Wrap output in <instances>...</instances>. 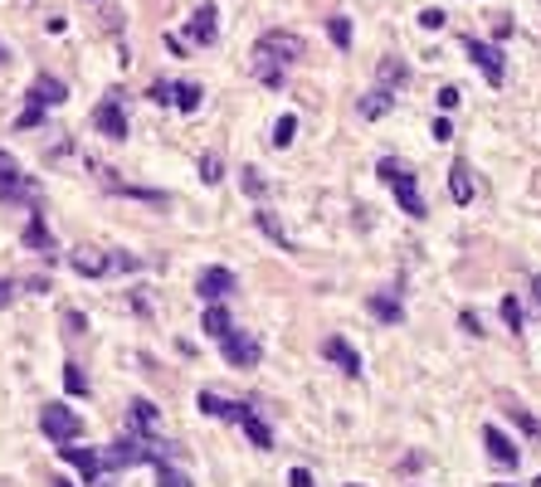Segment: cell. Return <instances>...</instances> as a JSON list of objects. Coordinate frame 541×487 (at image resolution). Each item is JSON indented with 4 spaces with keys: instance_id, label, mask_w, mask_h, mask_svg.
<instances>
[{
    "instance_id": "22",
    "label": "cell",
    "mask_w": 541,
    "mask_h": 487,
    "mask_svg": "<svg viewBox=\"0 0 541 487\" xmlns=\"http://www.w3.org/2000/svg\"><path fill=\"white\" fill-rule=\"evenodd\" d=\"M230 326H234V317H230V307H224V303H210V307H205V317H201V332H205V337L220 341Z\"/></svg>"
},
{
    "instance_id": "2",
    "label": "cell",
    "mask_w": 541,
    "mask_h": 487,
    "mask_svg": "<svg viewBox=\"0 0 541 487\" xmlns=\"http://www.w3.org/2000/svg\"><path fill=\"white\" fill-rule=\"evenodd\" d=\"M254 54H264V59H274V64H297L307 54V45H303V35H293V30H264L259 35V45H254Z\"/></svg>"
},
{
    "instance_id": "19",
    "label": "cell",
    "mask_w": 541,
    "mask_h": 487,
    "mask_svg": "<svg viewBox=\"0 0 541 487\" xmlns=\"http://www.w3.org/2000/svg\"><path fill=\"white\" fill-rule=\"evenodd\" d=\"M449 195H453V205H468V200H473V176H468V161H453L449 166Z\"/></svg>"
},
{
    "instance_id": "32",
    "label": "cell",
    "mask_w": 541,
    "mask_h": 487,
    "mask_svg": "<svg viewBox=\"0 0 541 487\" xmlns=\"http://www.w3.org/2000/svg\"><path fill=\"white\" fill-rule=\"evenodd\" d=\"M239 176H244V191H249V195H264V191H268V181H264L259 166H244Z\"/></svg>"
},
{
    "instance_id": "43",
    "label": "cell",
    "mask_w": 541,
    "mask_h": 487,
    "mask_svg": "<svg viewBox=\"0 0 541 487\" xmlns=\"http://www.w3.org/2000/svg\"><path fill=\"white\" fill-rule=\"evenodd\" d=\"M532 303H536V307H541V274H536V278H532Z\"/></svg>"
},
{
    "instance_id": "24",
    "label": "cell",
    "mask_w": 541,
    "mask_h": 487,
    "mask_svg": "<svg viewBox=\"0 0 541 487\" xmlns=\"http://www.w3.org/2000/svg\"><path fill=\"white\" fill-rule=\"evenodd\" d=\"M254 78H259L264 88H283V64L264 59V54H254Z\"/></svg>"
},
{
    "instance_id": "16",
    "label": "cell",
    "mask_w": 541,
    "mask_h": 487,
    "mask_svg": "<svg viewBox=\"0 0 541 487\" xmlns=\"http://www.w3.org/2000/svg\"><path fill=\"white\" fill-rule=\"evenodd\" d=\"M390 108H395V93H390V88H371V93L361 98V103H356V112H361L366 122H380Z\"/></svg>"
},
{
    "instance_id": "41",
    "label": "cell",
    "mask_w": 541,
    "mask_h": 487,
    "mask_svg": "<svg viewBox=\"0 0 541 487\" xmlns=\"http://www.w3.org/2000/svg\"><path fill=\"white\" fill-rule=\"evenodd\" d=\"M288 487H312V472L307 468H293L288 472Z\"/></svg>"
},
{
    "instance_id": "23",
    "label": "cell",
    "mask_w": 541,
    "mask_h": 487,
    "mask_svg": "<svg viewBox=\"0 0 541 487\" xmlns=\"http://www.w3.org/2000/svg\"><path fill=\"white\" fill-rule=\"evenodd\" d=\"M376 78H380V88H405V83H410V64L405 59H380Z\"/></svg>"
},
{
    "instance_id": "21",
    "label": "cell",
    "mask_w": 541,
    "mask_h": 487,
    "mask_svg": "<svg viewBox=\"0 0 541 487\" xmlns=\"http://www.w3.org/2000/svg\"><path fill=\"white\" fill-rule=\"evenodd\" d=\"M239 429L249 434V443H254V449H274V429H268V424H264L254 409H244V414H239Z\"/></svg>"
},
{
    "instance_id": "42",
    "label": "cell",
    "mask_w": 541,
    "mask_h": 487,
    "mask_svg": "<svg viewBox=\"0 0 541 487\" xmlns=\"http://www.w3.org/2000/svg\"><path fill=\"white\" fill-rule=\"evenodd\" d=\"M10 303H16V283L0 278V307H10Z\"/></svg>"
},
{
    "instance_id": "11",
    "label": "cell",
    "mask_w": 541,
    "mask_h": 487,
    "mask_svg": "<svg viewBox=\"0 0 541 487\" xmlns=\"http://www.w3.org/2000/svg\"><path fill=\"white\" fill-rule=\"evenodd\" d=\"M186 30H191V39H195L201 49H210V45L220 39V10H215V5H201V10L191 16Z\"/></svg>"
},
{
    "instance_id": "4",
    "label": "cell",
    "mask_w": 541,
    "mask_h": 487,
    "mask_svg": "<svg viewBox=\"0 0 541 487\" xmlns=\"http://www.w3.org/2000/svg\"><path fill=\"white\" fill-rule=\"evenodd\" d=\"M220 351H224V361H230L234 370H254L264 361V347H259V337H249V332H224L220 337Z\"/></svg>"
},
{
    "instance_id": "36",
    "label": "cell",
    "mask_w": 541,
    "mask_h": 487,
    "mask_svg": "<svg viewBox=\"0 0 541 487\" xmlns=\"http://www.w3.org/2000/svg\"><path fill=\"white\" fill-rule=\"evenodd\" d=\"M459 326L468 337H483V317H478V312H459Z\"/></svg>"
},
{
    "instance_id": "12",
    "label": "cell",
    "mask_w": 541,
    "mask_h": 487,
    "mask_svg": "<svg viewBox=\"0 0 541 487\" xmlns=\"http://www.w3.org/2000/svg\"><path fill=\"white\" fill-rule=\"evenodd\" d=\"M210 420H224V424H239V414H244L249 405L244 399H224V395H215V390H201V399H195Z\"/></svg>"
},
{
    "instance_id": "26",
    "label": "cell",
    "mask_w": 541,
    "mask_h": 487,
    "mask_svg": "<svg viewBox=\"0 0 541 487\" xmlns=\"http://www.w3.org/2000/svg\"><path fill=\"white\" fill-rule=\"evenodd\" d=\"M201 83H176V93H171V103H176L181 112H195V108H201Z\"/></svg>"
},
{
    "instance_id": "46",
    "label": "cell",
    "mask_w": 541,
    "mask_h": 487,
    "mask_svg": "<svg viewBox=\"0 0 541 487\" xmlns=\"http://www.w3.org/2000/svg\"><path fill=\"white\" fill-rule=\"evenodd\" d=\"M536 487H541V478H536Z\"/></svg>"
},
{
    "instance_id": "6",
    "label": "cell",
    "mask_w": 541,
    "mask_h": 487,
    "mask_svg": "<svg viewBox=\"0 0 541 487\" xmlns=\"http://www.w3.org/2000/svg\"><path fill=\"white\" fill-rule=\"evenodd\" d=\"M0 200H39V185L30 176H20L16 156L0 151Z\"/></svg>"
},
{
    "instance_id": "13",
    "label": "cell",
    "mask_w": 541,
    "mask_h": 487,
    "mask_svg": "<svg viewBox=\"0 0 541 487\" xmlns=\"http://www.w3.org/2000/svg\"><path fill=\"white\" fill-rule=\"evenodd\" d=\"M30 103H39V108H59V103H68V88H64V78H54V74H39V78L30 83Z\"/></svg>"
},
{
    "instance_id": "47",
    "label": "cell",
    "mask_w": 541,
    "mask_h": 487,
    "mask_svg": "<svg viewBox=\"0 0 541 487\" xmlns=\"http://www.w3.org/2000/svg\"><path fill=\"white\" fill-rule=\"evenodd\" d=\"M351 487H356V482H351Z\"/></svg>"
},
{
    "instance_id": "3",
    "label": "cell",
    "mask_w": 541,
    "mask_h": 487,
    "mask_svg": "<svg viewBox=\"0 0 541 487\" xmlns=\"http://www.w3.org/2000/svg\"><path fill=\"white\" fill-rule=\"evenodd\" d=\"M39 429H45V439H54V443H74L83 434V414L68 409V405H45L39 409Z\"/></svg>"
},
{
    "instance_id": "20",
    "label": "cell",
    "mask_w": 541,
    "mask_h": 487,
    "mask_svg": "<svg viewBox=\"0 0 541 487\" xmlns=\"http://www.w3.org/2000/svg\"><path fill=\"white\" fill-rule=\"evenodd\" d=\"M132 429H137L141 439H151L156 429H161V414H156L151 399H132Z\"/></svg>"
},
{
    "instance_id": "31",
    "label": "cell",
    "mask_w": 541,
    "mask_h": 487,
    "mask_svg": "<svg viewBox=\"0 0 541 487\" xmlns=\"http://www.w3.org/2000/svg\"><path fill=\"white\" fill-rule=\"evenodd\" d=\"M64 390L68 395H88V376H83V366H74V361L64 366Z\"/></svg>"
},
{
    "instance_id": "18",
    "label": "cell",
    "mask_w": 541,
    "mask_h": 487,
    "mask_svg": "<svg viewBox=\"0 0 541 487\" xmlns=\"http://www.w3.org/2000/svg\"><path fill=\"white\" fill-rule=\"evenodd\" d=\"M371 317L376 322H386V326H395V322H405V307H401V297H390V293H371Z\"/></svg>"
},
{
    "instance_id": "9",
    "label": "cell",
    "mask_w": 541,
    "mask_h": 487,
    "mask_svg": "<svg viewBox=\"0 0 541 487\" xmlns=\"http://www.w3.org/2000/svg\"><path fill=\"white\" fill-rule=\"evenodd\" d=\"M239 288V278L230 268H201V278H195V293L205 297V303H220V297H230Z\"/></svg>"
},
{
    "instance_id": "44",
    "label": "cell",
    "mask_w": 541,
    "mask_h": 487,
    "mask_svg": "<svg viewBox=\"0 0 541 487\" xmlns=\"http://www.w3.org/2000/svg\"><path fill=\"white\" fill-rule=\"evenodd\" d=\"M0 64H10V54H5V45H0Z\"/></svg>"
},
{
    "instance_id": "25",
    "label": "cell",
    "mask_w": 541,
    "mask_h": 487,
    "mask_svg": "<svg viewBox=\"0 0 541 487\" xmlns=\"http://www.w3.org/2000/svg\"><path fill=\"white\" fill-rule=\"evenodd\" d=\"M254 224H259L264 234H268V239L278 244V249H288V254H293V239L283 234V224H278V220H274V214H268V210H259V214H254Z\"/></svg>"
},
{
    "instance_id": "40",
    "label": "cell",
    "mask_w": 541,
    "mask_h": 487,
    "mask_svg": "<svg viewBox=\"0 0 541 487\" xmlns=\"http://www.w3.org/2000/svg\"><path fill=\"white\" fill-rule=\"evenodd\" d=\"M453 137V122L449 118H434V141H449Z\"/></svg>"
},
{
    "instance_id": "35",
    "label": "cell",
    "mask_w": 541,
    "mask_h": 487,
    "mask_svg": "<svg viewBox=\"0 0 541 487\" xmlns=\"http://www.w3.org/2000/svg\"><path fill=\"white\" fill-rule=\"evenodd\" d=\"M39 122H45V108H39V103H30V108H25L20 118H16L20 132H30V127H39Z\"/></svg>"
},
{
    "instance_id": "27",
    "label": "cell",
    "mask_w": 541,
    "mask_h": 487,
    "mask_svg": "<svg viewBox=\"0 0 541 487\" xmlns=\"http://www.w3.org/2000/svg\"><path fill=\"white\" fill-rule=\"evenodd\" d=\"M293 132H297V118H293V112H283V118L274 122V137H268V141L283 151V147H293Z\"/></svg>"
},
{
    "instance_id": "1",
    "label": "cell",
    "mask_w": 541,
    "mask_h": 487,
    "mask_svg": "<svg viewBox=\"0 0 541 487\" xmlns=\"http://www.w3.org/2000/svg\"><path fill=\"white\" fill-rule=\"evenodd\" d=\"M376 176L395 191V205H401L410 220H424L430 214V205H424V195H420V185H415V171H410L405 161H395V156H386V161L376 166Z\"/></svg>"
},
{
    "instance_id": "34",
    "label": "cell",
    "mask_w": 541,
    "mask_h": 487,
    "mask_svg": "<svg viewBox=\"0 0 541 487\" xmlns=\"http://www.w3.org/2000/svg\"><path fill=\"white\" fill-rule=\"evenodd\" d=\"M507 414H512V420H517L522 429H526V439H541V424L532 420V414H526L522 405H507Z\"/></svg>"
},
{
    "instance_id": "10",
    "label": "cell",
    "mask_w": 541,
    "mask_h": 487,
    "mask_svg": "<svg viewBox=\"0 0 541 487\" xmlns=\"http://www.w3.org/2000/svg\"><path fill=\"white\" fill-rule=\"evenodd\" d=\"M483 443H488V458H493L497 468H517L522 449H517V443H512V439H507L497 424H488V429H483Z\"/></svg>"
},
{
    "instance_id": "5",
    "label": "cell",
    "mask_w": 541,
    "mask_h": 487,
    "mask_svg": "<svg viewBox=\"0 0 541 487\" xmlns=\"http://www.w3.org/2000/svg\"><path fill=\"white\" fill-rule=\"evenodd\" d=\"M463 49H468V59H473V64L483 68V78H488L493 88H503V78H507L503 49H497V45H488V39H473V35L463 39Z\"/></svg>"
},
{
    "instance_id": "15",
    "label": "cell",
    "mask_w": 541,
    "mask_h": 487,
    "mask_svg": "<svg viewBox=\"0 0 541 487\" xmlns=\"http://www.w3.org/2000/svg\"><path fill=\"white\" fill-rule=\"evenodd\" d=\"M59 458H64V463H74L83 478H98V472H103V453H98V449H74V443H59Z\"/></svg>"
},
{
    "instance_id": "37",
    "label": "cell",
    "mask_w": 541,
    "mask_h": 487,
    "mask_svg": "<svg viewBox=\"0 0 541 487\" xmlns=\"http://www.w3.org/2000/svg\"><path fill=\"white\" fill-rule=\"evenodd\" d=\"M444 10H420V25H424V30H444Z\"/></svg>"
},
{
    "instance_id": "45",
    "label": "cell",
    "mask_w": 541,
    "mask_h": 487,
    "mask_svg": "<svg viewBox=\"0 0 541 487\" xmlns=\"http://www.w3.org/2000/svg\"><path fill=\"white\" fill-rule=\"evenodd\" d=\"M497 487H507V482H497Z\"/></svg>"
},
{
    "instance_id": "17",
    "label": "cell",
    "mask_w": 541,
    "mask_h": 487,
    "mask_svg": "<svg viewBox=\"0 0 541 487\" xmlns=\"http://www.w3.org/2000/svg\"><path fill=\"white\" fill-rule=\"evenodd\" d=\"M25 249H35V254H54V234H49V224H45V214H30V224H25Z\"/></svg>"
},
{
    "instance_id": "8",
    "label": "cell",
    "mask_w": 541,
    "mask_h": 487,
    "mask_svg": "<svg viewBox=\"0 0 541 487\" xmlns=\"http://www.w3.org/2000/svg\"><path fill=\"white\" fill-rule=\"evenodd\" d=\"M68 268H74L78 278H108L112 268H118V259L103 254V249H74L68 254Z\"/></svg>"
},
{
    "instance_id": "29",
    "label": "cell",
    "mask_w": 541,
    "mask_h": 487,
    "mask_svg": "<svg viewBox=\"0 0 541 487\" xmlns=\"http://www.w3.org/2000/svg\"><path fill=\"white\" fill-rule=\"evenodd\" d=\"M201 181H205V185H220V181H224V161H220V151H205V156H201Z\"/></svg>"
},
{
    "instance_id": "39",
    "label": "cell",
    "mask_w": 541,
    "mask_h": 487,
    "mask_svg": "<svg viewBox=\"0 0 541 487\" xmlns=\"http://www.w3.org/2000/svg\"><path fill=\"white\" fill-rule=\"evenodd\" d=\"M459 103H463V98H459V88H453V83H449V88H439V108H444V112H453Z\"/></svg>"
},
{
    "instance_id": "28",
    "label": "cell",
    "mask_w": 541,
    "mask_h": 487,
    "mask_svg": "<svg viewBox=\"0 0 541 487\" xmlns=\"http://www.w3.org/2000/svg\"><path fill=\"white\" fill-rule=\"evenodd\" d=\"M156 487H195V482H191V472L171 468V463H156Z\"/></svg>"
},
{
    "instance_id": "38",
    "label": "cell",
    "mask_w": 541,
    "mask_h": 487,
    "mask_svg": "<svg viewBox=\"0 0 541 487\" xmlns=\"http://www.w3.org/2000/svg\"><path fill=\"white\" fill-rule=\"evenodd\" d=\"M171 93H176V83H166V78L151 83V103H171Z\"/></svg>"
},
{
    "instance_id": "7",
    "label": "cell",
    "mask_w": 541,
    "mask_h": 487,
    "mask_svg": "<svg viewBox=\"0 0 541 487\" xmlns=\"http://www.w3.org/2000/svg\"><path fill=\"white\" fill-rule=\"evenodd\" d=\"M93 127H98L103 137H112V141L127 137V112H122V103H118V93H108L103 103L93 108Z\"/></svg>"
},
{
    "instance_id": "30",
    "label": "cell",
    "mask_w": 541,
    "mask_h": 487,
    "mask_svg": "<svg viewBox=\"0 0 541 487\" xmlns=\"http://www.w3.org/2000/svg\"><path fill=\"white\" fill-rule=\"evenodd\" d=\"M327 35H332L337 49H351V20H347V16H332V20H327Z\"/></svg>"
},
{
    "instance_id": "33",
    "label": "cell",
    "mask_w": 541,
    "mask_h": 487,
    "mask_svg": "<svg viewBox=\"0 0 541 487\" xmlns=\"http://www.w3.org/2000/svg\"><path fill=\"white\" fill-rule=\"evenodd\" d=\"M503 322H507V332H522V303L517 297H503Z\"/></svg>"
},
{
    "instance_id": "14",
    "label": "cell",
    "mask_w": 541,
    "mask_h": 487,
    "mask_svg": "<svg viewBox=\"0 0 541 487\" xmlns=\"http://www.w3.org/2000/svg\"><path fill=\"white\" fill-rule=\"evenodd\" d=\"M322 356H327V361H337L347 376H361V356H356V347H351L347 337H327L322 341Z\"/></svg>"
}]
</instances>
